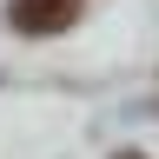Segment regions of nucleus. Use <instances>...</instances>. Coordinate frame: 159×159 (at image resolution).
Listing matches in <instances>:
<instances>
[{
    "label": "nucleus",
    "instance_id": "f257e3e1",
    "mask_svg": "<svg viewBox=\"0 0 159 159\" xmlns=\"http://www.w3.org/2000/svg\"><path fill=\"white\" fill-rule=\"evenodd\" d=\"M80 7L86 0H13V27L20 33H33V40H47V33H66L73 20H80Z\"/></svg>",
    "mask_w": 159,
    "mask_h": 159
},
{
    "label": "nucleus",
    "instance_id": "f03ea898",
    "mask_svg": "<svg viewBox=\"0 0 159 159\" xmlns=\"http://www.w3.org/2000/svg\"><path fill=\"white\" fill-rule=\"evenodd\" d=\"M119 159H139V152H119Z\"/></svg>",
    "mask_w": 159,
    "mask_h": 159
}]
</instances>
